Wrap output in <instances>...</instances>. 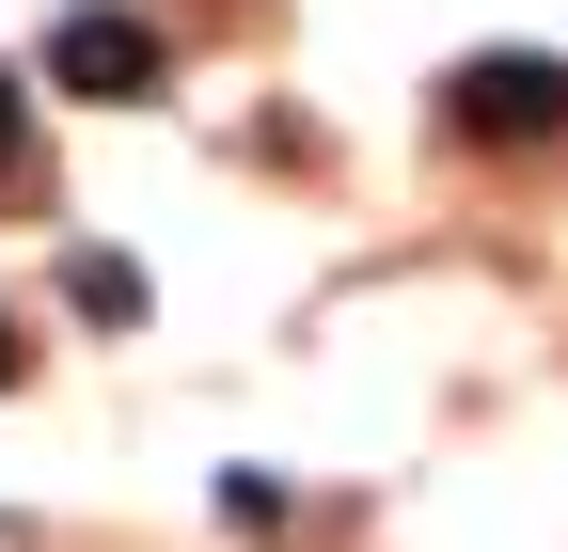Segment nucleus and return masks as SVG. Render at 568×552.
<instances>
[{
  "mask_svg": "<svg viewBox=\"0 0 568 552\" xmlns=\"http://www.w3.org/2000/svg\"><path fill=\"white\" fill-rule=\"evenodd\" d=\"M458 126L474 143H521V126H568V63H521V48H489V63H458Z\"/></svg>",
  "mask_w": 568,
  "mask_h": 552,
  "instance_id": "1",
  "label": "nucleus"
},
{
  "mask_svg": "<svg viewBox=\"0 0 568 552\" xmlns=\"http://www.w3.org/2000/svg\"><path fill=\"white\" fill-rule=\"evenodd\" d=\"M48 80L63 95H159V32L142 17H63L48 32Z\"/></svg>",
  "mask_w": 568,
  "mask_h": 552,
  "instance_id": "2",
  "label": "nucleus"
},
{
  "mask_svg": "<svg viewBox=\"0 0 568 552\" xmlns=\"http://www.w3.org/2000/svg\"><path fill=\"white\" fill-rule=\"evenodd\" d=\"M0 159H17V80H0Z\"/></svg>",
  "mask_w": 568,
  "mask_h": 552,
  "instance_id": "3",
  "label": "nucleus"
},
{
  "mask_svg": "<svg viewBox=\"0 0 568 552\" xmlns=\"http://www.w3.org/2000/svg\"><path fill=\"white\" fill-rule=\"evenodd\" d=\"M0 379H17V331H0Z\"/></svg>",
  "mask_w": 568,
  "mask_h": 552,
  "instance_id": "4",
  "label": "nucleus"
}]
</instances>
